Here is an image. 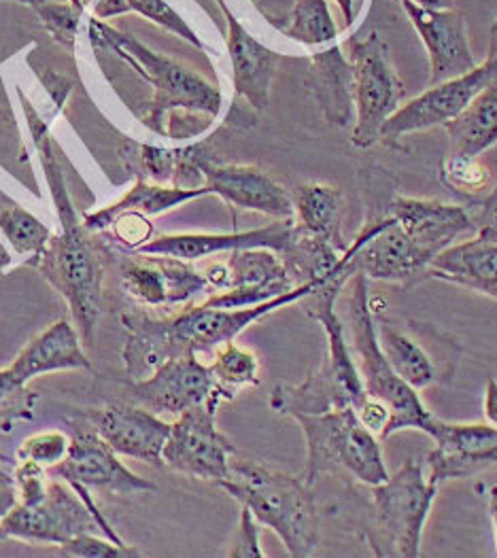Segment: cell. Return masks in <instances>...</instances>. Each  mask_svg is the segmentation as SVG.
Listing matches in <instances>:
<instances>
[{
  "instance_id": "681fc988",
  "label": "cell",
  "mask_w": 497,
  "mask_h": 558,
  "mask_svg": "<svg viewBox=\"0 0 497 558\" xmlns=\"http://www.w3.org/2000/svg\"><path fill=\"white\" fill-rule=\"evenodd\" d=\"M94 2H96V0H82V7L85 9L87 4H94Z\"/></svg>"
},
{
  "instance_id": "3957f363",
  "label": "cell",
  "mask_w": 497,
  "mask_h": 558,
  "mask_svg": "<svg viewBox=\"0 0 497 558\" xmlns=\"http://www.w3.org/2000/svg\"><path fill=\"white\" fill-rule=\"evenodd\" d=\"M349 488L347 510L357 537L378 558H416L438 486L427 478L425 461L409 459L380 484Z\"/></svg>"
},
{
  "instance_id": "1f68e13d",
  "label": "cell",
  "mask_w": 497,
  "mask_h": 558,
  "mask_svg": "<svg viewBox=\"0 0 497 558\" xmlns=\"http://www.w3.org/2000/svg\"><path fill=\"white\" fill-rule=\"evenodd\" d=\"M96 20H111L124 13H138L149 22L162 26L179 39L192 43L198 49H205V43L187 26V22L165 0H96L92 9Z\"/></svg>"
},
{
  "instance_id": "e575fe53",
  "label": "cell",
  "mask_w": 497,
  "mask_h": 558,
  "mask_svg": "<svg viewBox=\"0 0 497 558\" xmlns=\"http://www.w3.org/2000/svg\"><path fill=\"white\" fill-rule=\"evenodd\" d=\"M210 369L219 389H223L230 399H234L243 387L259 385V361L251 351L234 342L217 349Z\"/></svg>"
},
{
  "instance_id": "bcb514c9",
  "label": "cell",
  "mask_w": 497,
  "mask_h": 558,
  "mask_svg": "<svg viewBox=\"0 0 497 558\" xmlns=\"http://www.w3.org/2000/svg\"><path fill=\"white\" fill-rule=\"evenodd\" d=\"M483 410L487 423L497 427V378H489L485 387V399H483Z\"/></svg>"
},
{
  "instance_id": "816d5d0a",
  "label": "cell",
  "mask_w": 497,
  "mask_h": 558,
  "mask_svg": "<svg viewBox=\"0 0 497 558\" xmlns=\"http://www.w3.org/2000/svg\"><path fill=\"white\" fill-rule=\"evenodd\" d=\"M0 461H4V457H2V454H0ZM2 474H4V472H2V468H0V476H2Z\"/></svg>"
},
{
  "instance_id": "83f0119b",
  "label": "cell",
  "mask_w": 497,
  "mask_h": 558,
  "mask_svg": "<svg viewBox=\"0 0 497 558\" xmlns=\"http://www.w3.org/2000/svg\"><path fill=\"white\" fill-rule=\"evenodd\" d=\"M311 87L326 120L344 128L353 118V64L344 60L338 43L313 53Z\"/></svg>"
},
{
  "instance_id": "44dd1931",
  "label": "cell",
  "mask_w": 497,
  "mask_h": 558,
  "mask_svg": "<svg viewBox=\"0 0 497 558\" xmlns=\"http://www.w3.org/2000/svg\"><path fill=\"white\" fill-rule=\"evenodd\" d=\"M295 239L293 221H275L268 228L232 234H172L149 240L134 248V255H160L183 262H196L208 255L234 253L245 248H270L283 255Z\"/></svg>"
},
{
  "instance_id": "d6986e66",
  "label": "cell",
  "mask_w": 497,
  "mask_h": 558,
  "mask_svg": "<svg viewBox=\"0 0 497 558\" xmlns=\"http://www.w3.org/2000/svg\"><path fill=\"white\" fill-rule=\"evenodd\" d=\"M228 266V287L207 300L208 306L245 308L291 291L295 284L283 257L270 248L234 251Z\"/></svg>"
},
{
  "instance_id": "ab89813d",
  "label": "cell",
  "mask_w": 497,
  "mask_h": 558,
  "mask_svg": "<svg viewBox=\"0 0 497 558\" xmlns=\"http://www.w3.org/2000/svg\"><path fill=\"white\" fill-rule=\"evenodd\" d=\"M241 520L239 529L234 531V537L230 542V558H264L259 546V522L251 514V510L241 506Z\"/></svg>"
},
{
  "instance_id": "8fae6325",
  "label": "cell",
  "mask_w": 497,
  "mask_h": 558,
  "mask_svg": "<svg viewBox=\"0 0 497 558\" xmlns=\"http://www.w3.org/2000/svg\"><path fill=\"white\" fill-rule=\"evenodd\" d=\"M221 396L185 410L170 425L166 439L165 465L190 478L208 480L219 484L230 478V463L237 454V446L226 438L215 423Z\"/></svg>"
},
{
  "instance_id": "60d3db41",
  "label": "cell",
  "mask_w": 497,
  "mask_h": 558,
  "mask_svg": "<svg viewBox=\"0 0 497 558\" xmlns=\"http://www.w3.org/2000/svg\"><path fill=\"white\" fill-rule=\"evenodd\" d=\"M15 484L20 493V504L35 506L47 493V470L33 461H20V465L15 468Z\"/></svg>"
},
{
  "instance_id": "ee69618b",
  "label": "cell",
  "mask_w": 497,
  "mask_h": 558,
  "mask_svg": "<svg viewBox=\"0 0 497 558\" xmlns=\"http://www.w3.org/2000/svg\"><path fill=\"white\" fill-rule=\"evenodd\" d=\"M472 217H474L476 230H481V228L497 230V185L496 190H492L489 196H485L476 204V210L472 213Z\"/></svg>"
},
{
  "instance_id": "603a6c76",
  "label": "cell",
  "mask_w": 497,
  "mask_h": 558,
  "mask_svg": "<svg viewBox=\"0 0 497 558\" xmlns=\"http://www.w3.org/2000/svg\"><path fill=\"white\" fill-rule=\"evenodd\" d=\"M389 215L409 239L432 257L456 244L457 240L476 232L474 217L468 208L438 199L393 196Z\"/></svg>"
},
{
  "instance_id": "e0dca14e",
  "label": "cell",
  "mask_w": 497,
  "mask_h": 558,
  "mask_svg": "<svg viewBox=\"0 0 497 558\" xmlns=\"http://www.w3.org/2000/svg\"><path fill=\"white\" fill-rule=\"evenodd\" d=\"M198 166L208 194L237 208L268 215L275 221H293L295 208L290 194L259 168L217 161L208 156L205 147L198 156Z\"/></svg>"
},
{
  "instance_id": "7a4b0ae2",
  "label": "cell",
  "mask_w": 497,
  "mask_h": 558,
  "mask_svg": "<svg viewBox=\"0 0 497 558\" xmlns=\"http://www.w3.org/2000/svg\"><path fill=\"white\" fill-rule=\"evenodd\" d=\"M26 118L31 120V132L41 156L45 179L51 192L53 204L58 208L60 234L49 239L41 253L28 264L39 268L49 282L62 293L69 302L73 319L80 327V333L85 342L94 338V329L100 317V300H102V270L100 262L85 236L83 219L77 217V210L66 192L62 168L53 156L51 138L47 136V123H43L24 94L20 92Z\"/></svg>"
},
{
  "instance_id": "277c9868",
  "label": "cell",
  "mask_w": 497,
  "mask_h": 558,
  "mask_svg": "<svg viewBox=\"0 0 497 558\" xmlns=\"http://www.w3.org/2000/svg\"><path fill=\"white\" fill-rule=\"evenodd\" d=\"M87 35L94 51H113L130 69L154 85V100L143 121L158 134L174 138L179 113L192 121L194 118L213 121L219 116L221 92L192 69L160 56L141 40L107 26L96 17L89 20Z\"/></svg>"
},
{
  "instance_id": "f6af8a7d",
  "label": "cell",
  "mask_w": 497,
  "mask_h": 558,
  "mask_svg": "<svg viewBox=\"0 0 497 558\" xmlns=\"http://www.w3.org/2000/svg\"><path fill=\"white\" fill-rule=\"evenodd\" d=\"M17 501H20V493H17L15 478H9L7 474H2L0 476V520L15 508Z\"/></svg>"
},
{
  "instance_id": "4dcf8cb0",
  "label": "cell",
  "mask_w": 497,
  "mask_h": 558,
  "mask_svg": "<svg viewBox=\"0 0 497 558\" xmlns=\"http://www.w3.org/2000/svg\"><path fill=\"white\" fill-rule=\"evenodd\" d=\"M293 208L298 223L295 228L313 239L326 240L338 251H347V242L340 236V221L344 198L342 194L324 183H308L298 187Z\"/></svg>"
},
{
  "instance_id": "4316f807",
  "label": "cell",
  "mask_w": 497,
  "mask_h": 558,
  "mask_svg": "<svg viewBox=\"0 0 497 558\" xmlns=\"http://www.w3.org/2000/svg\"><path fill=\"white\" fill-rule=\"evenodd\" d=\"M373 304V302H371ZM376 317V336L378 344L385 353L396 374L414 391L429 389L438 383L447 380V374L443 363L436 360L421 340L413 336L407 327H402L398 320L385 317V313L373 308Z\"/></svg>"
},
{
  "instance_id": "7dc6e473",
  "label": "cell",
  "mask_w": 497,
  "mask_h": 558,
  "mask_svg": "<svg viewBox=\"0 0 497 558\" xmlns=\"http://www.w3.org/2000/svg\"><path fill=\"white\" fill-rule=\"evenodd\" d=\"M487 506H489V517H492V524H494V537H496L497 548V484L489 486V490H487Z\"/></svg>"
},
{
  "instance_id": "cb8c5ba5",
  "label": "cell",
  "mask_w": 497,
  "mask_h": 558,
  "mask_svg": "<svg viewBox=\"0 0 497 558\" xmlns=\"http://www.w3.org/2000/svg\"><path fill=\"white\" fill-rule=\"evenodd\" d=\"M219 9L228 24L226 45L234 73V102L245 100L251 111H264L270 102V87L281 56L253 39L226 0L219 2Z\"/></svg>"
},
{
  "instance_id": "db71d44e",
  "label": "cell",
  "mask_w": 497,
  "mask_h": 558,
  "mask_svg": "<svg viewBox=\"0 0 497 558\" xmlns=\"http://www.w3.org/2000/svg\"><path fill=\"white\" fill-rule=\"evenodd\" d=\"M215 2H217V4H219V2H221V0H215Z\"/></svg>"
},
{
  "instance_id": "f546056e",
  "label": "cell",
  "mask_w": 497,
  "mask_h": 558,
  "mask_svg": "<svg viewBox=\"0 0 497 558\" xmlns=\"http://www.w3.org/2000/svg\"><path fill=\"white\" fill-rule=\"evenodd\" d=\"M443 128L449 136V156L478 158L497 145V80Z\"/></svg>"
},
{
  "instance_id": "30bf717a",
  "label": "cell",
  "mask_w": 497,
  "mask_h": 558,
  "mask_svg": "<svg viewBox=\"0 0 497 558\" xmlns=\"http://www.w3.org/2000/svg\"><path fill=\"white\" fill-rule=\"evenodd\" d=\"M4 539H22L37 544L62 546L64 542L83 533H105L109 539L120 542V535L111 531V524L102 519L98 508H92L83 501L82 495L62 484V480H51L47 493L39 504L15 508L0 520Z\"/></svg>"
},
{
  "instance_id": "4fadbf2b",
  "label": "cell",
  "mask_w": 497,
  "mask_h": 558,
  "mask_svg": "<svg viewBox=\"0 0 497 558\" xmlns=\"http://www.w3.org/2000/svg\"><path fill=\"white\" fill-rule=\"evenodd\" d=\"M49 478L62 480L71 488H100L116 495H138L156 490L147 482L130 472L118 459V452L100 438L96 427L75 423L66 457L47 470Z\"/></svg>"
},
{
  "instance_id": "d4e9b609",
  "label": "cell",
  "mask_w": 497,
  "mask_h": 558,
  "mask_svg": "<svg viewBox=\"0 0 497 558\" xmlns=\"http://www.w3.org/2000/svg\"><path fill=\"white\" fill-rule=\"evenodd\" d=\"M427 279L445 280L497 300V230L481 228L476 236L438 253Z\"/></svg>"
},
{
  "instance_id": "9c48e42d",
  "label": "cell",
  "mask_w": 497,
  "mask_h": 558,
  "mask_svg": "<svg viewBox=\"0 0 497 558\" xmlns=\"http://www.w3.org/2000/svg\"><path fill=\"white\" fill-rule=\"evenodd\" d=\"M351 64L357 111L351 143L357 149H368L380 141L385 123L402 107L407 89L391 64L387 43L378 33L351 40Z\"/></svg>"
},
{
  "instance_id": "52a82bcc",
  "label": "cell",
  "mask_w": 497,
  "mask_h": 558,
  "mask_svg": "<svg viewBox=\"0 0 497 558\" xmlns=\"http://www.w3.org/2000/svg\"><path fill=\"white\" fill-rule=\"evenodd\" d=\"M347 320L351 331L349 344L353 360L362 374L366 396L383 401L391 412L385 439L404 429H416L429 436L438 416H434L425 408V403L419 398V391L409 387L385 357L376 336V317L368 293V277L355 270L351 279L347 280Z\"/></svg>"
},
{
  "instance_id": "d6a6232c",
  "label": "cell",
  "mask_w": 497,
  "mask_h": 558,
  "mask_svg": "<svg viewBox=\"0 0 497 558\" xmlns=\"http://www.w3.org/2000/svg\"><path fill=\"white\" fill-rule=\"evenodd\" d=\"M281 33L306 47L331 45L338 39V28L326 0H298L291 11L290 24L281 26Z\"/></svg>"
},
{
  "instance_id": "8d00e7d4",
  "label": "cell",
  "mask_w": 497,
  "mask_h": 558,
  "mask_svg": "<svg viewBox=\"0 0 497 558\" xmlns=\"http://www.w3.org/2000/svg\"><path fill=\"white\" fill-rule=\"evenodd\" d=\"M71 446V438L62 432H43L26 439L17 450V461H33L45 470L58 465Z\"/></svg>"
},
{
  "instance_id": "74e56055",
  "label": "cell",
  "mask_w": 497,
  "mask_h": 558,
  "mask_svg": "<svg viewBox=\"0 0 497 558\" xmlns=\"http://www.w3.org/2000/svg\"><path fill=\"white\" fill-rule=\"evenodd\" d=\"M445 181L459 192L478 194L489 185L492 172L478 158H463V156H449L445 161Z\"/></svg>"
},
{
  "instance_id": "f35d334b",
  "label": "cell",
  "mask_w": 497,
  "mask_h": 558,
  "mask_svg": "<svg viewBox=\"0 0 497 558\" xmlns=\"http://www.w3.org/2000/svg\"><path fill=\"white\" fill-rule=\"evenodd\" d=\"M62 557L75 558H130L141 557L136 548L125 546L124 542L100 539V533H83L60 546Z\"/></svg>"
},
{
  "instance_id": "ac0fdd59",
  "label": "cell",
  "mask_w": 497,
  "mask_h": 558,
  "mask_svg": "<svg viewBox=\"0 0 497 558\" xmlns=\"http://www.w3.org/2000/svg\"><path fill=\"white\" fill-rule=\"evenodd\" d=\"M407 15L411 17L419 37L429 56V85L456 80L476 66L472 56L465 20L456 9H432L416 0H402Z\"/></svg>"
},
{
  "instance_id": "8992f818",
  "label": "cell",
  "mask_w": 497,
  "mask_h": 558,
  "mask_svg": "<svg viewBox=\"0 0 497 558\" xmlns=\"http://www.w3.org/2000/svg\"><path fill=\"white\" fill-rule=\"evenodd\" d=\"M219 486L255 520L272 529L293 558L315 555L322 539V520L313 497V486L304 478L266 468L247 459L230 463V478Z\"/></svg>"
},
{
  "instance_id": "9a60e30c",
  "label": "cell",
  "mask_w": 497,
  "mask_h": 558,
  "mask_svg": "<svg viewBox=\"0 0 497 558\" xmlns=\"http://www.w3.org/2000/svg\"><path fill=\"white\" fill-rule=\"evenodd\" d=\"M429 438L434 439V450L425 459V470L436 486L497 468V427L492 423H445L436 418Z\"/></svg>"
},
{
  "instance_id": "7bdbcfd3",
  "label": "cell",
  "mask_w": 497,
  "mask_h": 558,
  "mask_svg": "<svg viewBox=\"0 0 497 558\" xmlns=\"http://www.w3.org/2000/svg\"><path fill=\"white\" fill-rule=\"evenodd\" d=\"M26 387L20 385L9 367L0 369V410H15V408H28V396H26Z\"/></svg>"
},
{
  "instance_id": "6da1fadb",
  "label": "cell",
  "mask_w": 497,
  "mask_h": 558,
  "mask_svg": "<svg viewBox=\"0 0 497 558\" xmlns=\"http://www.w3.org/2000/svg\"><path fill=\"white\" fill-rule=\"evenodd\" d=\"M331 279L313 280L293 287L279 298L245 308H219L208 306L205 302L201 306L185 308L183 313L168 319L124 315L122 323L128 329V344L124 349L125 372L132 380H143L166 360L213 353L219 347L234 342L237 336L243 333L255 320L264 319L266 315L283 306L304 300Z\"/></svg>"
},
{
  "instance_id": "b9f144b4",
  "label": "cell",
  "mask_w": 497,
  "mask_h": 558,
  "mask_svg": "<svg viewBox=\"0 0 497 558\" xmlns=\"http://www.w3.org/2000/svg\"><path fill=\"white\" fill-rule=\"evenodd\" d=\"M113 228H116L118 239L122 240L130 251H134L141 244L149 242V236L154 232V228L145 219V215H138V213H124V215H120L113 221Z\"/></svg>"
},
{
  "instance_id": "d590c367",
  "label": "cell",
  "mask_w": 497,
  "mask_h": 558,
  "mask_svg": "<svg viewBox=\"0 0 497 558\" xmlns=\"http://www.w3.org/2000/svg\"><path fill=\"white\" fill-rule=\"evenodd\" d=\"M15 2L31 7L39 15L45 31L53 37V40L69 47L71 51L75 49L80 22L85 11L83 7H77L73 2H58V0H15Z\"/></svg>"
},
{
  "instance_id": "f1b7e54d",
  "label": "cell",
  "mask_w": 497,
  "mask_h": 558,
  "mask_svg": "<svg viewBox=\"0 0 497 558\" xmlns=\"http://www.w3.org/2000/svg\"><path fill=\"white\" fill-rule=\"evenodd\" d=\"M210 196L207 187H198V190H190V187H177V185H156V183H147L145 179H138V183L128 190L124 198L118 199L116 204L96 210V213H87L83 215V226L85 230L92 232H100L113 226V221L124 215V213H138L145 217H154V215H162L166 210H172L185 202L192 199Z\"/></svg>"
},
{
  "instance_id": "f907efd6",
  "label": "cell",
  "mask_w": 497,
  "mask_h": 558,
  "mask_svg": "<svg viewBox=\"0 0 497 558\" xmlns=\"http://www.w3.org/2000/svg\"><path fill=\"white\" fill-rule=\"evenodd\" d=\"M69 2H73V4H77V7H82V0H69Z\"/></svg>"
},
{
  "instance_id": "5bb4252c",
  "label": "cell",
  "mask_w": 497,
  "mask_h": 558,
  "mask_svg": "<svg viewBox=\"0 0 497 558\" xmlns=\"http://www.w3.org/2000/svg\"><path fill=\"white\" fill-rule=\"evenodd\" d=\"M213 396L230 401L226 391L219 389L210 365H205L198 355L166 360L147 378L134 380L128 387V401L143 405L154 414L174 416L205 403Z\"/></svg>"
},
{
  "instance_id": "7402d4cb",
  "label": "cell",
  "mask_w": 497,
  "mask_h": 558,
  "mask_svg": "<svg viewBox=\"0 0 497 558\" xmlns=\"http://www.w3.org/2000/svg\"><path fill=\"white\" fill-rule=\"evenodd\" d=\"M122 275L125 293L147 306L183 304L213 289L207 275L174 257L143 255V262L125 264Z\"/></svg>"
},
{
  "instance_id": "c3c4849f",
  "label": "cell",
  "mask_w": 497,
  "mask_h": 558,
  "mask_svg": "<svg viewBox=\"0 0 497 558\" xmlns=\"http://www.w3.org/2000/svg\"><path fill=\"white\" fill-rule=\"evenodd\" d=\"M336 4L340 7V11H342V15H344V20H347V24H351L353 22V17H355V9H353V0H336Z\"/></svg>"
},
{
  "instance_id": "ba28073f",
  "label": "cell",
  "mask_w": 497,
  "mask_h": 558,
  "mask_svg": "<svg viewBox=\"0 0 497 558\" xmlns=\"http://www.w3.org/2000/svg\"><path fill=\"white\" fill-rule=\"evenodd\" d=\"M293 418L306 438L304 480L308 486L326 474L349 476L368 486L389 478L380 438L360 421L355 408L300 414Z\"/></svg>"
},
{
  "instance_id": "5b68a950",
  "label": "cell",
  "mask_w": 497,
  "mask_h": 558,
  "mask_svg": "<svg viewBox=\"0 0 497 558\" xmlns=\"http://www.w3.org/2000/svg\"><path fill=\"white\" fill-rule=\"evenodd\" d=\"M351 275H340L315 289L304 300L306 315L322 323L328 340V353L322 367L306 376L304 383L291 387L279 385L270 396V408L279 414L300 416V414H324L340 408L360 410L366 401V389L362 374L353 360L351 344L347 340L344 323L336 313V300L347 287Z\"/></svg>"
},
{
  "instance_id": "2e32d148",
  "label": "cell",
  "mask_w": 497,
  "mask_h": 558,
  "mask_svg": "<svg viewBox=\"0 0 497 558\" xmlns=\"http://www.w3.org/2000/svg\"><path fill=\"white\" fill-rule=\"evenodd\" d=\"M364 234L366 240L353 257V268L368 280L396 282L404 289L427 280L434 257L416 246L391 215L368 221Z\"/></svg>"
},
{
  "instance_id": "f5cc1de1",
  "label": "cell",
  "mask_w": 497,
  "mask_h": 558,
  "mask_svg": "<svg viewBox=\"0 0 497 558\" xmlns=\"http://www.w3.org/2000/svg\"><path fill=\"white\" fill-rule=\"evenodd\" d=\"M0 539H4V535H2V529H0Z\"/></svg>"
},
{
  "instance_id": "484cf974",
  "label": "cell",
  "mask_w": 497,
  "mask_h": 558,
  "mask_svg": "<svg viewBox=\"0 0 497 558\" xmlns=\"http://www.w3.org/2000/svg\"><path fill=\"white\" fill-rule=\"evenodd\" d=\"M62 369H92L83 353L80 333L69 320L53 323L9 365L11 376L24 387L33 378Z\"/></svg>"
},
{
  "instance_id": "836d02e7",
  "label": "cell",
  "mask_w": 497,
  "mask_h": 558,
  "mask_svg": "<svg viewBox=\"0 0 497 558\" xmlns=\"http://www.w3.org/2000/svg\"><path fill=\"white\" fill-rule=\"evenodd\" d=\"M0 232L11 242L15 253L37 257L51 239V232L37 217L0 192Z\"/></svg>"
},
{
  "instance_id": "7c38bea8",
  "label": "cell",
  "mask_w": 497,
  "mask_h": 558,
  "mask_svg": "<svg viewBox=\"0 0 497 558\" xmlns=\"http://www.w3.org/2000/svg\"><path fill=\"white\" fill-rule=\"evenodd\" d=\"M497 80V20L492 28V45L487 60L456 80L429 85L427 92L402 105L383 128L380 141L396 143L398 138L445 125L457 118L487 85Z\"/></svg>"
},
{
  "instance_id": "ffe728a7",
  "label": "cell",
  "mask_w": 497,
  "mask_h": 558,
  "mask_svg": "<svg viewBox=\"0 0 497 558\" xmlns=\"http://www.w3.org/2000/svg\"><path fill=\"white\" fill-rule=\"evenodd\" d=\"M92 425L118 454L156 468L165 465L162 452L170 436V425L147 408L132 401L109 403L107 408L92 412Z\"/></svg>"
}]
</instances>
